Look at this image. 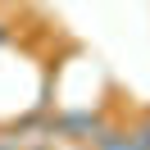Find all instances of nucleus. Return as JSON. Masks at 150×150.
I'll return each instance as SVG.
<instances>
[{"label": "nucleus", "mask_w": 150, "mask_h": 150, "mask_svg": "<svg viewBox=\"0 0 150 150\" xmlns=\"http://www.w3.org/2000/svg\"><path fill=\"white\" fill-rule=\"evenodd\" d=\"M127 137H132V146H137V150H150V114H141V118L132 123Z\"/></svg>", "instance_id": "nucleus-1"}, {"label": "nucleus", "mask_w": 150, "mask_h": 150, "mask_svg": "<svg viewBox=\"0 0 150 150\" xmlns=\"http://www.w3.org/2000/svg\"><path fill=\"white\" fill-rule=\"evenodd\" d=\"M114 150H137V146H132V137H127V141H118V146H114Z\"/></svg>", "instance_id": "nucleus-3"}, {"label": "nucleus", "mask_w": 150, "mask_h": 150, "mask_svg": "<svg viewBox=\"0 0 150 150\" xmlns=\"http://www.w3.org/2000/svg\"><path fill=\"white\" fill-rule=\"evenodd\" d=\"M14 41V32H9V23H0V46H9Z\"/></svg>", "instance_id": "nucleus-2"}]
</instances>
